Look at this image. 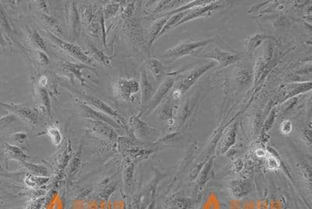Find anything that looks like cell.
<instances>
[{
	"label": "cell",
	"mask_w": 312,
	"mask_h": 209,
	"mask_svg": "<svg viewBox=\"0 0 312 209\" xmlns=\"http://www.w3.org/2000/svg\"><path fill=\"white\" fill-rule=\"evenodd\" d=\"M45 34L52 43H54L56 46L59 47L61 50L66 52L68 56H71L73 59L79 61L80 63H84L87 66L94 65V63H95L94 59L87 56V54L82 50V48L78 45H75L73 43L63 41L48 29L45 30Z\"/></svg>",
	"instance_id": "1"
},
{
	"label": "cell",
	"mask_w": 312,
	"mask_h": 209,
	"mask_svg": "<svg viewBox=\"0 0 312 209\" xmlns=\"http://www.w3.org/2000/svg\"><path fill=\"white\" fill-rule=\"evenodd\" d=\"M215 38L202 40V41H189V42L180 43L177 46L170 48L162 54V57L169 59V63L177 60L179 58L193 55L196 51L203 47L208 46L209 44L214 41Z\"/></svg>",
	"instance_id": "2"
},
{
	"label": "cell",
	"mask_w": 312,
	"mask_h": 209,
	"mask_svg": "<svg viewBox=\"0 0 312 209\" xmlns=\"http://www.w3.org/2000/svg\"><path fill=\"white\" fill-rule=\"evenodd\" d=\"M217 64L218 63L214 61H210L209 63H205V65L198 66L196 68L187 72L185 74L180 77L179 81L176 84L177 91H180L181 95L185 93L196 83L198 79L203 75L204 73L217 66Z\"/></svg>",
	"instance_id": "3"
},
{
	"label": "cell",
	"mask_w": 312,
	"mask_h": 209,
	"mask_svg": "<svg viewBox=\"0 0 312 209\" xmlns=\"http://www.w3.org/2000/svg\"><path fill=\"white\" fill-rule=\"evenodd\" d=\"M194 56L205 59H213L214 62L219 63L223 66H227L233 64L241 59V54L236 52L223 50L222 48H209L206 50H202L201 52L196 51Z\"/></svg>",
	"instance_id": "4"
},
{
	"label": "cell",
	"mask_w": 312,
	"mask_h": 209,
	"mask_svg": "<svg viewBox=\"0 0 312 209\" xmlns=\"http://www.w3.org/2000/svg\"><path fill=\"white\" fill-rule=\"evenodd\" d=\"M80 97H81V98L84 100V103L91 106V107L96 109L98 111L110 116L111 118L116 120V123L120 127H123L125 131H129V127L127 126L126 120L117 112L115 111L114 109H112L111 106H109L107 103H105V102L101 100L99 98H95V97L92 96V95H87V94H80Z\"/></svg>",
	"instance_id": "5"
},
{
	"label": "cell",
	"mask_w": 312,
	"mask_h": 209,
	"mask_svg": "<svg viewBox=\"0 0 312 209\" xmlns=\"http://www.w3.org/2000/svg\"><path fill=\"white\" fill-rule=\"evenodd\" d=\"M116 98L123 102L131 100L133 95L140 91V84L133 78H120L112 85Z\"/></svg>",
	"instance_id": "6"
},
{
	"label": "cell",
	"mask_w": 312,
	"mask_h": 209,
	"mask_svg": "<svg viewBox=\"0 0 312 209\" xmlns=\"http://www.w3.org/2000/svg\"><path fill=\"white\" fill-rule=\"evenodd\" d=\"M174 84L175 81L173 77H169L165 79L163 82L159 86L157 91H155V94L151 98V100L148 102V104H147V106L144 108L141 114L145 113L146 116H148V114L153 112L159 106L162 101L166 98L169 92L171 91Z\"/></svg>",
	"instance_id": "7"
},
{
	"label": "cell",
	"mask_w": 312,
	"mask_h": 209,
	"mask_svg": "<svg viewBox=\"0 0 312 209\" xmlns=\"http://www.w3.org/2000/svg\"><path fill=\"white\" fill-rule=\"evenodd\" d=\"M0 105L5 109L12 112L13 114L22 119L23 121L27 122V124L31 125L37 124L38 120V111L36 108L13 104L0 103Z\"/></svg>",
	"instance_id": "8"
},
{
	"label": "cell",
	"mask_w": 312,
	"mask_h": 209,
	"mask_svg": "<svg viewBox=\"0 0 312 209\" xmlns=\"http://www.w3.org/2000/svg\"><path fill=\"white\" fill-rule=\"evenodd\" d=\"M220 6H221V2H219V1H212L210 3L205 4V5H199V6L192 8V9L188 10V13L183 18L182 20H180V21L177 23V26H180V24H182V23H186V22L195 20V19H197V18L209 16V15L212 14V13H213L214 11L220 9Z\"/></svg>",
	"instance_id": "9"
},
{
	"label": "cell",
	"mask_w": 312,
	"mask_h": 209,
	"mask_svg": "<svg viewBox=\"0 0 312 209\" xmlns=\"http://www.w3.org/2000/svg\"><path fill=\"white\" fill-rule=\"evenodd\" d=\"M79 106H80V109H81V113H82L83 116H85L86 118H88L89 120L103 122L105 124H109L112 128L118 129V130L121 129V127L116 123V120L111 118L110 116L98 111V110L91 107V106L84 103V102H79Z\"/></svg>",
	"instance_id": "10"
},
{
	"label": "cell",
	"mask_w": 312,
	"mask_h": 209,
	"mask_svg": "<svg viewBox=\"0 0 312 209\" xmlns=\"http://www.w3.org/2000/svg\"><path fill=\"white\" fill-rule=\"evenodd\" d=\"M87 127L90 131L106 141L111 142L117 141V134L114 131V129L103 122L89 120L87 121Z\"/></svg>",
	"instance_id": "11"
},
{
	"label": "cell",
	"mask_w": 312,
	"mask_h": 209,
	"mask_svg": "<svg viewBox=\"0 0 312 209\" xmlns=\"http://www.w3.org/2000/svg\"><path fill=\"white\" fill-rule=\"evenodd\" d=\"M140 90L141 91V105L145 108L155 92V84L145 69L141 70Z\"/></svg>",
	"instance_id": "12"
},
{
	"label": "cell",
	"mask_w": 312,
	"mask_h": 209,
	"mask_svg": "<svg viewBox=\"0 0 312 209\" xmlns=\"http://www.w3.org/2000/svg\"><path fill=\"white\" fill-rule=\"evenodd\" d=\"M68 21L70 25V37L73 41H76L79 38L81 22H80L78 9L75 2H72L70 7L68 9Z\"/></svg>",
	"instance_id": "13"
},
{
	"label": "cell",
	"mask_w": 312,
	"mask_h": 209,
	"mask_svg": "<svg viewBox=\"0 0 312 209\" xmlns=\"http://www.w3.org/2000/svg\"><path fill=\"white\" fill-rule=\"evenodd\" d=\"M163 206L166 209H190L192 206V201L182 194H174L165 201Z\"/></svg>",
	"instance_id": "14"
},
{
	"label": "cell",
	"mask_w": 312,
	"mask_h": 209,
	"mask_svg": "<svg viewBox=\"0 0 312 209\" xmlns=\"http://www.w3.org/2000/svg\"><path fill=\"white\" fill-rule=\"evenodd\" d=\"M72 154H73V150H72L71 143H70V141H68L63 146V149L55 157V170L58 174H61L66 168L68 163L71 159Z\"/></svg>",
	"instance_id": "15"
},
{
	"label": "cell",
	"mask_w": 312,
	"mask_h": 209,
	"mask_svg": "<svg viewBox=\"0 0 312 209\" xmlns=\"http://www.w3.org/2000/svg\"><path fill=\"white\" fill-rule=\"evenodd\" d=\"M62 66H63V69L67 73H70V75L73 76V78L77 79L82 86L86 85L85 78L83 77L82 74L83 69L94 70L92 66H87V65L82 63H69V62H66Z\"/></svg>",
	"instance_id": "16"
},
{
	"label": "cell",
	"mask_w": 312,
	"mask_h": 209,
	"mask_svg": "<svg viewBox=\"0 0 312 209\" xmlns=\"http://www.w3.org/2000/svg\"><path fill=\"white\" fill-rule=\"evenodd\" d=\"M130 126V131L138 138H145L148 135V131H151V127L140 120L139 116L131 117Z\"/></svg>",
	"instance_id": "17"
},
{
	"label": "cell",
	"mask_w": 312,
	"mask_h": 209,
	"mask_svg": "<svg viewBox=\"0 0 312 209\" xmlns=\"http://www.w3.org/2000/svg\"><path fill=\"white\" fill-rule=\"evenodd\" d=\"M168 20H169L168 16H162L155 20L152 25L150 26L148 33V41L149 47L152 46L154 41L158 39L159 34H160Z\"/></svg>",
	"instance_id": "18"
},
{
	"label": "cell",
	"mask_w": 312,
	"mask_h": 209,
	"mask_svg": "<svg viewBox=\"0 0 312 209\" xmlns=\"http://www.w3.org/2000/svg\"><path fill=\"white\" fill-rule=\"evenodd\" d=\"M153 151L141 148L140 146L131 147L124 151V159L131 161H140L141 159L148 157Z\"/></svg>",
	"instance_id": "19"
},
{
	"label": "cell",
	"mask_w": 312,
	"mask_h": 209,
	"mask_svg": "<svg viewBox=\"0 0 312 209\" xmlns=\"http://www.w3.org/2000/svg\"><path fill=\"white\" fill-rule=\"evenodd\" d=\"M147 67H148V71L152 74V77L155 79L156 82L160 81L161 79L164 77V66L159 59H156V58L150 59L147 62Z\"/></svg>",
	"instance_id": "20"
},
{
	"label": "cell",
	"mask_w": 312,
	"mask_h": 209,
	"mask_svg": "<svg viewBox=\"0 0 312 209\" xmlns=\"http://www.w3.org/2000/svg\"><path fill=\"white\" fill-rule=\"evenodd\" d=\"M230 192L236 199H242L250 192V185L246 181H235L230 183Z\"/></svg>",
	"instance_id": "21"
},
{
	"label": "cell",
	"mask_w": 312,
	"mask_h": 209,
	"mask_svg": "<svg viewBox=\"0 0 312 209\" xmlns=\"http://www.w3.org/2000/svg\"><path fill=\"white\" fill-rule=\"evenodd\" d=\"M27 37H28L29 43H30V45H32L34 48H36V49H37L38 51H42V52H47L45 41L41 38V36L40 35L39 33L36 31V30H29Z\"/></svg>",
	"instance_id": "22"
},
{
	"label": "cell",
	"mask_w": 312,
	"mask_h": 209,
	"mask_svg": "<svg viewBox=\"0 0 312 209\" xmlns=\"http://www.w3.org/2000/svg\"><path fill=\"white\" fill-rule=\"evenodd\" d=\"M187 13H188V10L184 11V12H181V13H176V14L173 15L172 17L169 18V20H167L164 27L162 28V31L159 34L158 38H161L162 35H164L170 29L177 27V23L182 20Z\"/></svg>",
	"instance_id": "23"
},
{
	"label": "cell",
	"mask_w": 312,
	"mask_h": 209,
	"mask_svg": "<svg viewBox=\"0 0 312 209\" xmlns=\"http://www.w3.org/2000/svg\"><path fill=\"white\" fill-rule=\"evenodd\" d=\"M135 162L131 161L129 159H125L124 167H123V181L126 186L130 187L134 177Z\"/></svg>",
	"instance_id": "24"
},
{
	"label": "cell",
	"mask_w": 312,
	"mask_h": 209,
	"mask_svg": "<svg viewBox=\"0 0 312 209\" xmlns=\"http://www.w3.org/2000/svg\"><path fill=\"white\" fill-rule=\"evenodd\" d=\"M21 164L28 170L31 175L37 176V177H46L48 175V169L45 166L27 163V161L23 162Z\"/></svg>",
	"instance_id": "25"
},
{
	"label": "cell",
	"mask_w": 312,
	"mask_h": 209,
	"mask_svg": "<svg viewBox=\"0 0 312 209\" xmlns=\"http://www.w3.org/2000/svg\"><path fill=\"white\" fill-rule=\"evenodd\" d=\"M102 8L95 13V17L93 19L91 23L89 25L87 26V32L94 38H98L100 33H102V27H101V23H100V15L102 12Z\"/></svg>",
	"instance_id": "26"
},
{
	"label": "cell",
	"mask_w": 312,
	"mask_h": 209,
	"mask_svg": "<svg viewBox=\"0 0 312 209\" xmlns=\"http://www.w3.org/2000/svg\"><path fill=\"white\" fill-rule=\"evenodd\" d=\"M236 138V124H234L231 128L229 129L227 134H225L224 138L222 140L220 144V149L222 153H224L230 146H232Z\"/></svg>",
	"instance_id": "27"
},
{
	"label": "cell",
	"mask_w": 312,
	"mask_h": 209,
	"mask_svg": "<svg viewBox=\"0 0 312 209\" xmlns=\"http://www.w3.org/2000/svg\"><path fill=\"white\" fill-rule=\"evenodd\" d=\"M268 38L269 37L267 35L262 34H256L252 36L246 42L247 48L249 54H253L255 49Z\"/></svg>",
	"instance_id": "28"
},
{
	"label": "cell",
	"mask_w": 312,
	"mask_h": 209,
	"mask_svg": "<svg viewBox=\"0 0 312 209\" xmlns=\"http://www.w3.org/2000/svg\"><path fill=\"white\" fill-rule=\"evenodd\" d=\"M79 15H80V22L84 25L88 26L95 17V13H94L91 5H86L80 8Z\"/></svg>",
	"instance_id": "29"
},
{
	"label": "cell",
	"mask_w": 312,
	"mask_h": 209,
	"mask_svg": "<svg viewBox=\"0 0 312 209\" xmlns=\"http://www.w3.org/2000/svg\"><path fill=\"white\" fill-rule=\"evenodd\" d=\"M6 154H7V156L10 159L16 160L20 164L23 163V162H26V160L28 159V156L17 147L7 145V147H6Z\"/></svg>",
	"instance_id": "30"
},
{
	"label": "cell",
	"mask_w": 312,
	"mask_h": 209,
	"mask_svg": "<svg viewBox=\"0 0 312 209\" xmlns=\"http://www.w3.org/2000/svg\"><path fill=\"white\" fill-rule=\"evenodd\" d=\"M41 20L50 28L53 29L55 33L57 34H62V27L59 20L53 16H48L47 14L41 13Z\"/></svg>",
	"instance_id": "31"
},
{
	"label": "cell",
	"mask_w": 312,
	"mask_h": 209,
	"mask_svg": "<svg viewBox=\"0 0 312 209\" xmlns=\"http://www.w3.org/2000/svg\"><path fill=\"white\" fill-rule=\"evenodd\" d=\"M180 2V1H160L153 11V15L168 13L169 10H173V7L180 4L178 3Z\"/></svg>",
	"instance_id": "32"
},
{
	"label": "cell",
	"mask_w": 312,
	"mask_h": 209,
	"mask_svg": "<svg viewBox=\"0 0 312 209\" xmlns=\"http://www.w3.org/2000/svg\"><path fill=\"white\" fill-rule=\"evenodd\" d=\"M49 178L46 177H37V176L31 175L29 174L26 177L25 183L27 184V186L30 188H36L45 185L48 182Z\"/></svg>",
	"instance_id": "33"
},
{
	"label": "cell",
	"mask_w": 312,
	"mask_h": 209,
	"mask_svg": "<svg viewBox=\"0 0 312 209\" xmlns=\"http://www.w3.org/2000/svg\"><path fill=\"white\" fill-rule=\"evenodd\" d=\"M88 46H89L90 49H91V52H92L93 56H95V59H98L99 62L105 64V66H109L110 65V61L112 57L105 56V54L99 50L96 47L94 46L91 43H88Z\"/></svg>",
	"instance_id": "34"
},
{
	"label": "cell",
	"mask_w": 312,
	"mask_h": 209,
	"mask_svg": "<svg viewBox=\"0 0 312 209\" xmlns=\"http://www.w3.org/2000/svg\"><path fill=\"white\" fill-rule=\"evenodd\" d=\"M119 9H120V3H118V2H111V3L106 4L102 8V13H103L105 20H108L109 18L114 16L117 13Z\"/></svg>",
	"instance_id": "35"
},
{
	"label": "cell",
	"mask_w": 312,
	"mask_h": 209,
	"mask_svg": "<svg viewBox=\"0 0 312 209\" xmlns=\"http://www.w3.org/2000/svg\"><path fill=\"white\" fill-rule=\"evenodd\" d=\"M47 134L51 138V141L55 146H59L60 145L61 141H62V135L57 127L54 125L50 126L47 131Z\"/></svg>",
	"instance_id": "36"
},
{
	"label": "cell",
	"mask_w": 312,
	"mask_h": 209,
	"mask_svg": "<svg viewBox=\"0 0 312 209\" xmlns=\"http://www.w3.org/2000/svg\"><path fill=\"white\" fill-rule=\"evenodd\" d=\"M38 94H39V98L41 104H42L47 113L50 116L52 107H51V101H50L48 91H46L45 88H38Z\"/></svg>",
	"instance_id": "37"
},
{
	"label": "cell",
	"mask_w": 312,
	"mask_h": 209,
	"mask_svg": "<svg viewBox=\"0 0 312 209\" xmlns=\"http://www.w3.org/2000/svg\"><path fill=\"white\" fill-rule=\"evenodd\" d=\"M81 158V148L80 150L77 151V153L75 154V156H73L71 162L70 164V175H75L78 172L79 168H80V160Z\"/></svg>",
	"instance_id": "38"
},
{
	"label": "cell",
	"mask_w": 312,
	"mask_h": 209,
	"mask_svg": "<svg viewBox=\"0 0 312 209\" xmlns=\"http://www.w3.org/2000/svg\"><path fill=\"white\" fill-rule=\"evenodd\" d=\"M0 27L3 29L5 31L9 37L12 35V31H11L10 25H9V22H8L7 17L5 15V11L3 10V8L2 7V5H0Z\"/></svg>",
	"instance_id": "39"
},
{
	"label": "cell",
	"mask_w": 312,
	"mask_h": 209,
	"mask_svg": "<svg viewBox=\"0 0 312 209\" xmlns=\"http://www.w3.org/2000/svg\"><path fill=\"white\" fill-rule=\"evenodd\" d=\"M45 204V198H39V199H33L31 202L27 205L26 209H41L43 206Z\"/></svg>",
	"instance_id": "40"
},
{
	"label": "cell",
	"mask_w": 312,
	"mask_h": 209,
	"mask_svg": "<svg viewBox=\"0 0 312 209\" xmlns=\"http://www.w3.org/2000/svg\"><path fill=\"white\" fill-rule=\"evenodd\" d=\"M134 9H135L134 8V2H130L122 11V17L124 20H128L129 18L132 16L133 13H134Z\"/></svg>",
	"instance_id": "41"
},
{
	"label": "cell",
	"mask_w": 312,
	"mask_h": 209,
	"mask_svg": "<svg viewBox=\"0 0 312 209\" xmlns=\"http://www.w3.org/2000/svg\"><path fill=\"white\" fill-rule=\"evenodd\" d=\"M267 166L270 170H277L280 167V162L274 156H270L267 158Z\"/></svg>",
	"instance_id": "42"
},
{
	"label": "cell",
	"mask_w": 312,
	"mask_h": 209,
	"mask_svg": "<svg viewBox=\"0 0 312 209\" xmlns=\"http://www.w3.org/2000/svg\"><path fill=\"white\" fill-rule=\"evenodd\" d=\"M172 114H173V110L172 108L168 105H165L164 107L162 108V110L160 112L161 118L163 120H170L172 117Z\"/></svg>",
	"instance_id": "43"
},
{
	"label": "cell",
	"mask_w": 312,
	"mask_h": 209,
	"mask_svg": "<svg viewBox=\"0 0 312 209\" xmlns=\"http://www.w3.org/2000/svg\"><path fill=\"white\" fill-rule=\"evenodd\" d=\"M255 66H256L255 67V81H257L262 75V72L264 70L265 64L262 59H259Z\"/></svg>",
	"instance_id": "44"
},
{
	"label": "cell",
	"mask_w": 312,
	"mask_h": 209,
	"mask_svg": "<svg viewBox=\"0 0 312 209\" xmlns=\"http://www.w3.org/2000/svg\"><path fill=\"white\" fill-rule=\"evenodd\" d=\"M37 59L42 66H46L49 64V58L47 56L46 52L38 51L37 55Z\"/></svg>",
	"instance_id": "45"
},
{
	"label": "cell",
	"mask_w": 312,
	"mask_h": 209,
	"mask_svg": "<svg viewBox=\"0 0 312 209\" xmlns=\"http://www.w3.org/2000/svg\"><path fill=\"white\" fill-rule=\"evenodd\" d=\"M292 130V124L291 121H284L281 125V131L283 134H288Z\"/></svg>",
	"instance_id": "46"
},
{
	"label": "cell",
	"mask_w": 312,
	"mask_h": 209,
	"mask_svg": "<svg viewBox=\"0 0 312 209\" xmlns=\"http://www.w3.org/2000/svg\"><path fill=\"white\" fill-rule=\"evenodd\" d=\"M13 139L16 141L18 143H23L26 139H27V134L24 133H18V134H15L13 136Z\"/></svg>",
	"instance_id": "47"
},
{
	"label": "cell",
	"mask_w": 312,
	"mask_h": 209,
	"mask_svg": "<svg viewBox=\"0 0 312 209\" xmlns=\"http://www.w3.org/2000/svg\"><path fill=\"white\" fill-rule=\"evenodd\" d=\"M248 77H249V74H248V70H244V71H241L240 73L239 76H238V80L241 83H245V81H248Z\"/></svg>",
	"instance_id": "48"
},
{
	"label": "cell",
	"mask_w": 312,
	"mask_h": 209,
	"mask_svg": "<svg viewBox=\"0 0 312 209\" xmlns=\"http://www.w3.org/2000/svg\"><path fill=\"white\" fill-rule=\"evenodd\" d=\"M37 7L39 9V10L41 11V13L46 14L47 13V4L45 3V1H37Z\"/></svg>",
	"instance_id": "49"
},
{
	"label": "cell",
	"mask_w": 312,
	"mask_h": 209,
	"mask_svg": "<svg viewBox=\"0 0 312 209\" xmlns=\"http://www.w3.org/2000/svg\"><path fill=\"white\" fill-rule=\"evenodd\" d=\"M275 119V111L272 112L271 115H270V117L267 121L266 122V124H265L264 128L266 129V131H267L269 127L273 124V121H274Z\"/></svg>",
	"instance_id": "50"
},
{
	"label": "cell",
	"mask_w": 312,
	"mask_h": 209,
	"mask_svg": "<svg viewBox=\"0 0 312 209\" xmlns=\"http://www.w3.org/2000/svg\"><path fill=\"white\" fill-rule=\"evenodd\" d=\"M256 155H257L259 157H265L266 155V152L264 149H259L257 151H256Z\"/></svg>",
	"instance_id": "51"
},
{
	"label": "cell",
	"mask_w": 312,
	"mask_h": 209,
	"mask_svg": "<svg viewBox=\"0 0 312 209\" xmlns=\"http://www.w3.org/2000/svg\"><path fill=\"white\" fill-rule=\"evenodd\" d=\"M0 45L2 47L5 46V41H4V38L3 37H2L1 28H0Z\"/></svg>",
	"instance_id": "52"
}]
</instances>
